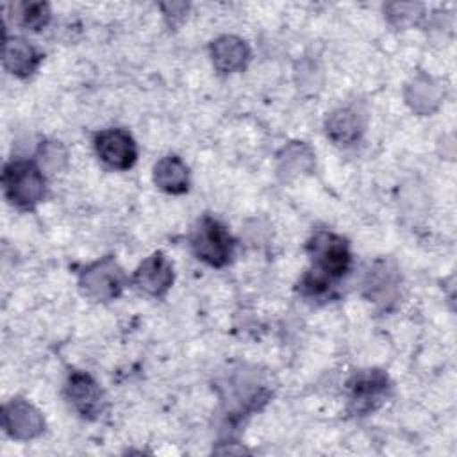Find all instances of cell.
Returning <instances> with one entry per match:
<instances>
[{"instance_id":"8","label":"cell","mask_w":457,"mask_h":457,"mask_svg":"<svg viewBox=\"0 0 457 457\" xmlns=\"http://www.w3.org/2000/svg\"><path fill=\"white\" fill-rule=\"evenodd\" d=\"M66 393L70 403L80 412L84 418H96L102 411V393L98 384L86 373L73 371L68 378Z\"/></svg>"},{"instance_id":"3","label":"cell","mask_w":457,"mask_h":457,"mask_svg":"<svg viewBox=\"0 0 457 457\" xmlns=\"http://www.w3.org/2000/svg\"><path fill=\"white\" fill-rule=\"evenodd\" d=\"M191 246L195 255L216 268L225 266L234 253V239L228 230L214 218H202L191 236Z\"/></svg>"},{"instance_id":"5","label":"cell","mask_w":457,"mask_h":457,"mask_svg":"<svg viewBox=\"0 0 457 457\" xmlns=\"http://www.w3.org/2000/svg\"><path fill=\"white\" fill-rule=\"evenodd\" d=\"M98 157L114 170H129L137 159V148L132 136L123 129H105L95 136Z\"/></svg>"},{"instance_id":"6","label":"cell","mask_w":457,"mask_h":457,"mask_svg":"<svg viewBox=\"0 0 457 457\" xmlns=\"http://www.w3.org/2000/svg\"><path fill=\"white\" fill-rule=\"evenodd\" d=\"M387 377L380 371L355 375L350 382V405L355 414L375 411L386 398Z\"/></svg>"},{"instance_id":"13","label":"cell","mask_w":457,"mask_h":457,"mask_svg":"<svg viewBox=\"0 0 457 457\" xmlns=\"http://www.w3.org/2000/svg\"><path fill=\"white\" fill-rule=\"evenodd\" d=\"M361 132L359 116L350 109L334 112L327 121V134L337 143H352Z\"/></svg>"},{"instance_id":"12","label":"cell","mask_w":457,"mask_h":457,"mask_svg":"<svg viewBox=\"0 0 457 457\" xmlns=\"http://www.w3.org/2000/svg\"><path fill=\"white\" fill-rule=\"evenodd\" d=\"M248 46L245 45V41L234 37V36H225L220 37L218 41H214L212 45V61L216 64V68H220L221 71H236L241 70L245 66V62L248 61Z\"/></svg>"},{"instance_id":"11","label":"cell","mask_w":457,"mask_h":457,"mask_svg":"<svg viewBox=\"0 0 457 457\" xmlns=\"http://www.w3.org/2000/svg\"><path fill=\"white\" fill-rule=\"evenodd\" d=\"M39 61H41V55L27 41H23L20 37L5 39L4 64L11 73H14L18 77H29L37 68Z\"/></svg>"},{"instance_id":"2","label":"cell","mask_w":457,"mask_h":457,"mask_svg":"<svg viewBox=\"0 0 457 457\" xmlns=\"http://www.w3.org/2000/svg\"><path fill=\"white\" fill-rule=\"evenodd\" d=\"M5 196L21 209L34 207L45 195V177L30 161H12L4 168Z\"/></svg>"},{"instance_id":"10","label":"cell","mask_w":457,"mask_h":457,"mask_svg":"<svg viewBox=\"0 0 457 457\" xmlns=\"http://www.w3.org/2000/svg\"><path fill=\"white\" fill-rule=\"evenodd\" d=\"M154 180L162 191L180 195L189 187V171L180 157L166 155L155 164Z\"/></svg>"},{"instance_id":"1","label":"cell","mask_w":457,"mask_h":457,"mask_svg":"<svg viewBox=\"0 0 457 457\" xmlns=\"http://www.w3.org/2000/svg\"><path fill=\"white\" fill-rule=\"evenodd\" d=\"M312 268L302 278L300 286L307 296L325 295L334 280H339L350 268V248L346 239L332 232L320 230L309 243Z\"/></svg>"},{"instance_id":"14","label":"cell","mask_w":457,"mask_h":457,"mask_svg":"<svg viewBox=\"0 0 457 457\" xmlns=\"http://www.w3.org/2000/svg\"><path fill=\"white\" fill-rule=\"evenodd\" d=\"M18 20L23 27L39 30L41 27L46 25L50 18V9L43 2H30V4H21L18 5Z\"/></svg>"},{"instance_id":"7","label":"cell","mask_w":457,"mask_h":457,"mask_svg":"<svg viewBox=\"0 0 457 457\" xmlns=\"http://www.w3.org/2000/svg\"><path fill=\"white\" fill-rule=\"evenodd\" d=\"M171 282L173 266L162 252H155L146 257L134 273V284L152 296H162L170 289Z\"/></svg>"},{"instance_id":"4","label":"cell","mask_w":457,"mask_h":457,"mask_svg":"<svg viewBox=\"0 0 457 457\" xmlns=\"http://www.w3.org/2000/svg\"><path fill=\"white\" fill-rule=\"evenodd\" d=\"M80 286L84 293L95 300H111L116 298L123 287V273L111 257H104L82 271Z\"/></svg>"},{"instance_id":"9","label":"cell","mask_w":457,"mask_h":457,"mask_svg":"<svg viewBox=\"0 0 457 457\" xmlns=\"http://www.w3.org/2000/svg\"><path fill=\"white\" fill-rule=\"evenodd\" d=\"M4 425L7 432L20 439H29L43 430L39 412L25 402H12L4 411Z\"/></svg>"}]
</instances>
